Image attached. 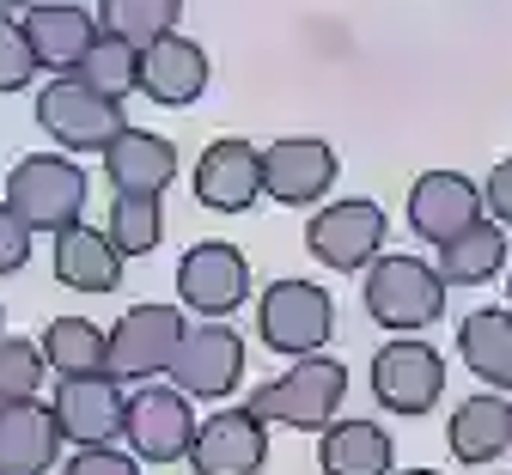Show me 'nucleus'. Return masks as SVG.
<instances>
[{
  "mask_svg": "<svg viewBox=\"0 0 512 475\" xmlns=\"http://www.w3.org/2000/svg\"><path fill=\"white\" fill-rule=\"evenodd\" d=\"M342 396H348V366L324 360V354H305L287 366V378L256 384L244 409L256 421H275V427H299V433H324L342 415Z\"/></svg>",
  "mask_w": 512,
  "mask_h": 475,
  "instance_id": "nucleus-1",
  "label": "nucleus"
},
{
  "mask_svg": "<svg viewBox=\"0 0 512 475\" xmlns=\"http://www.w3.org/2000/svg\"><path fill=\"white\" fill-rule=\"evenodd\" d=\"M7 208L31 226V232H68L86 214V171L61 153H31L7 171Z\"/></svg>",
  "mask_w": 512,
  "mask_h": 475,
  "instance_id": "nucleus-2",
  "label": "nucleus"
},
{
  "mask_svg": "<svg viewBox=\"0 0 512 475\" xmlns=\"http://www.w3.org/2000/svg\"><path fill=\"white\" fill-rule=\"evenodd\" d=\"M366 311L378 329L415 335L427 323H439L445 311V275L421 256H378L366 268Z\"/></svg>",
  "mask_w": 512,
  "mask_h": 475,
  "instance_id": "nucleus-3",
  "label": "nucleus"
},
{
  "mask_svg": "<svg viewBox=\"0 0 512 475\" xmlns=\"http://www.w3.org/2000/svg\"><path fill=\"white\" fill-rule=\"evenodd\" d=\"M256 335L287 360L324 354V342L336 335V299L317 281H275L256 299Z\"/></svg>",
  "mask_w": 512,
  "mask_h": 475,
  "instance_id": "nucleus-4",
  "label": "nucleus"
},
{
  "mask_svg": "<svg viewBox=\"0 0 512 475\" xmlns=\"http://www.w3.org/2000/svg\"><path fill=\"white\" fill-rule=\"evenodd\" d=\"M37 122H43V134L55 147H74V153H104L116 134L128 128L122 122V104L116 98H104V92H92L80 74H55L49 86H43V98H37Z\"/></svg>",
  "mask_w": 512,
  "mask_h": 475,
  "instance_id": "nucleus-5",
  "label": "nucleus"
},
{
  "mask_svg": "<svg viewBox=\"0 0 512 475\" xmlns=\"http://www.w3.org/2000/svg\"><path fill=\"white\" fill-rule=\"evenodd\" d=\"M183 335H189V323H183L177 305H135V311H122L116 329H110V378L147 384V378L171 372Z\"/></svg>",
  "mask_w": 512,
  "mask_h": 475,
  "instance_id": "nucleus-6",
  "label": "nucleus"
},
{
  "mask_svg": "<svg viewBox=\"0 0 512 475\" xmlns=\"http://www.w3.org/2000/svg\"><path fill=\"white\" fill-rule=\"evenodd\" d=\"M305 244H311V256L324 268L354 275V268H372L384 256V244H391V220H384L378 201H330V208L311 214Z\"/></svg>",
  "mask_w": 512,
  "mask_h": 475,
  "instance_id": "nucleus-7",
  "label": "nucleus"
},
{
  "mask_svg": "<svg viewBox=\"0 0 512 475\" xmlns=\"http://www.w3.org/2000/svg\"><path fill=\"white\" fill-rule=\"evenodd\" d=\"M122 439L141 463H177L196 445V421H189V396L177 384H153V390H135L128 396V421H122Z\"/></svg>",
  "mask_w": 512,
  "mask_h": 475,
  "instance_id": "nucleus-8",
  "label": "nucleus"
},
{
  "mask_svg": "<svg viewBox=\"0 0 512 475\" xmlns=\"http://www.w3.org/2000/svg\"><path fill=\"white\" fill-rule=\"evenodd\" d=\"M336 147L317 141V134H287V141L263 147V195H275L281 208H311L336 189Z\"/></svg>",
  "mask_w": 512,
  "mask_h": 475,
  "instance_id": "nucleus-9",
  "label": "nucleus"
},
{
  "mask_svg": "<svg viewBox=\"0 0 512 475\" xmlns=\"http://www.w3.org/2000/svg\"><path fill=\"white\" fill-rule=\"evenodd\" d=\"M49 409H55L61 439H68V445H110V439H122V421H128V390L110 372L61 378Z\"/></svg>",
  "mask_w": 512,
  "mask_h": 475,
  "instance_id": "nucleus-10",
  "label": "nucleus"
},
{
  "mask_svg": "<svg viewBox=\"0 0 512 475\" xmlns=\"http://www.w3.org/2000/svg\"><path fill=\"white\" fill-rule=\"evenodd\" d=\"M177 299L189 311H202V317L238 311L250 299V262H244V250L238 244H220V238L196 244V250L177 262Z\"/></svg>",
  "mask_w": 512,
  "mask_h": 475,
  "instance_id": "nucleus-11",
  "label": "nucleus"
},
{
  "mask_svg": "<svg viewBox=\"0 0 512 475\" xmlns=\"http://www.w3.org/2000/svg\"><path fill=\"white\" fill-rule=\"evenodd\" d=\"M445 390V360L433 342H384L372 360V396L391 415H427Z\"/></svg>",
  "mask_w": 512,
  "mask_h": 475,
  "instance_id": "nucleus-12",
  "label": "nucleus"
},
{
  "mask_svg": "<svg viewBox=\"0 0 512 475\" xmlns=\"http://www.w3.org/2000/svg\"><path fill=\"white\" fill-rule=\"evenodd\" d=\"M244 378V342H238V329L226 323H202V329H189L183 335V348L171 360V384L183 396H202V402H220L232 396Z\"/></svg>",
  "mask_w": 512,
  "mask_h": 475,
  "instance_id": "nucleus-13",
  "label": "nucleus"
},
{
  "mask_svg": "<svg viewBox=\"0 0 512 475\" xmlns=\"http://www.w3.org/2000/svg\"><path fill=\"white\" fill-rule=\"evenodd\" d=\"M269 421H256L250 409H220L196 427L189 445V469L196 475H256L269 463Z\"/></svg>",
  "mask_w": 512,
  "mask_h": 475,
  "instance_id": "nucleus-14",
  "label": "nucleus"
},
{
  "mask_svg": "<svg viewBox=\"0 0 512 475\" xmlns=\"http://www.w3.org/2000/svg\"><path fill=\"white\" fill-rule=\"evenodd\" d=\"M482 208H488V201H482V189L464 171H427L409 189V226L427 244H452L458 232H470L482 220Z\"/></svg>",
  "mask_w": 512,
  "mask_h": 475,
  "instance_id": "nucleus-15",
  "label": "nucleus"
},
{
  "mask_svg": "<svg viewBox=\"0 0 512 475\" xmlns=\"http://www.w3.org/2000/svg\"><path fill=\"white\" fill-rule=\"evenodd\" d=\"M61 445H68L61 439V421L37 396L0 402V475H49Z\"/></svg>",
  "mask_w": 512,
  "mask_h": 475,
  "instance_id": "nucleus-16",
  "label": "nucleus"
},
{
  "mask_svg": "<svg viewBox=\"0 0 512 475\" xmlns=\"http://www.w3.org/2000/svg\"><path fill=\"white\" fill-rule=\"evenodd\" d=\"M141 92L153 104H171V110L177 104H196L208 92V49L196 37H183V31L147 43L141 49Z\"/></svg>",
  "mask_w": 512,
  "mask_h": 475,
  "instance_id": "nucleus-17",
  "label": "nucleus"
},
{
  "mask_svg": "<svg viewBox=\"0 0 512 475\" xmlns=\"http://www.w3.org/2000/svg\"><path fill=\"white\" fill-rule=\"evenodd\" d=\"M263 195V153L250 141H214L196 165V201L214 214H244Z\"/></svg>",
  "mask_w": 512,
  "mask_h": 475,
  "instance_id": "nucleus-18",
  "label": "nucleus"
},
{
  "mask_svg": "<svg viewBox=\"0 0 512 475\" xmlns=\"http://www.w3.org/2000/svg\"><path fill=\"white\" fill-rule=\"evenodd\" d=\"M49 262H55V281L68 287V293H116L128 256L110 244V232H98V226L80 220V226H68V232H55Z\"/></svg>",
  "mask_w": 512,
  "mask_h": 475,
  "instance_id": "nucleus-19",
  "label": "nucleus"
},
{
  "mask_svg": "<svg viewBox=\"0 0 512 475\" xmlns=\"http://www.w3.org/2000/svg\"><path fill=\"white\" fill-rule=\"evenodd\" d=\"M104 177H110L116 195H159L177 177V147L165 141V134L122 128L116 141L104 147Z\"/></svg>",
  "mask_w": 512,
  "mask_h": 475,
  "instance_id": "nucleus-20",
  "label": "nucleus"
},
{
  "mask_svg": "<svg viewBox=\"0 0 512 475\" xmlns=\"http://www.w3.org/2000/svg\"><path fill=\"white\" fill-rule=\"evenodd\" d=\"M19 25H25L31 49H37V67H55V74H80V61L104 37V25L86 7H49V0H43V7H31Z\"/></svg>",
  "mask_w": 512,
  "mask_h": 475,
  "instance_id": "nucleus-21",
  "label": "nucleus"
},
{
  "mask_svg": "<svg viewBox=\"0 0 512 475\" xmlns=\"http://www.w3.org/2000/svg\"><path fill=\"white\" fill-rule=\"evenodd\" d=\"M445 439H452V457L458 463H494V457H506L512 451V402L500 396V390H482V396H470V402H458V415H452V427H445Z\"/></svg>",
  "mask_w": 512,
  "mask_h": 475,
  "instance_id": "nucleus-22",
  "label": "nucleus"
},
{
  "mask_svg": "<svg viewBox=\"0 0 512 475\" xmlns=\"http://www.w3.org/2000/svg\"><path fill=\"white\" fill-rule=\"evenodd\" d=\"M317 463L324 475H391L397 469V439L378 421H330L317 439Z\"/></svg>",
  "mask_w": 512,
  "mask_h": 475,
  "instance_id": "nucleus-23",
  "label": "nucleus"
},
{
  "mask_svg": "<svg viewBox=\"0 0 512 475\" xmlns=\"http://www.w3.org/2000/svg\"><path fill=\"white\" fill-rule=\"evenodd\" d=\"M458 354L488 390H512V305L506 311H470L458 329Z\"/></svg>",
  "mask_w": 512,
  "mask_h": 475,
  "instance_id": "nucleus-24",
  "label": "nucleus"
},
{
  "mask_svg": "<svg viewBox=\"0 0 512 475\" xmlns=\"http://www.w3.org/2000/svg\"><path fill=\"white\" fill-rule=\"evenodd\" d=\"M43 360L61 378H92L110 372V329H98L92 317H55L43 329Z\"/></svg>",
  "mask_w": 512,
  "mask_h": 475,
  "instance_id": "nucleus-25",
  "label": "nucleus"
},
{
  "mask_svg": "<svg viewBox=\"0 0 512 475\" xmlns=\"http://www.w3.org/2000/svg\"><path fill=\"white\" fill-rule=\"evenodd\" d=\"M506 268V232L500 220H476L470 232H458L452 244H439V275L445 287H482Z\"/></svg>",
  "mask_w": 512,
  "mask_h": 475,
  "instance_id": "nucleus-26",
  "label": "nucleus"
},
{
  "mask_svg": "<svg viewBox=\"0 0 512 475\" xmlns=\"http://www.w3.org/2000/svg\"><path fill=\"white\" fill-rule=\"evenodd\" d=\"M177 19H183V0H98L104 37H122V43H135V49L171 37Z\"/></svg>",
  "mask_w": 512,
  "mask_h": 475,
  "instance_id": "nucleus-27",
  "label": "nucleus"
},
{
  "mask_svg": "<svg viewBox=\"0 0 512 475\" xmlns=\"http://www.w3.org/2000/svg\"><path fill=\"white\" fill-rule=\"evenodd\" d=\"M110 244L122 256H153L159 238H165V208H159V195H116L110 201Z\"/></svg>",
  "mask_w": 512,
  "mask_h": 475,
  "instance_id": "nucleus-28",
  "label": "nucleus"
},
{
  "mask_svg": "<svg viewBox=\"0 0 512 475\" xmlns=\"http://www.w3.org/2000/svg\"><path fill=\"white\" fill-rule=\"evenodd\" d=\"M80 80L92 86V92H104V98H128L141 86V49L135 43H122V37H98L92 43V55L80 61Z\"/></svg>",
  "mask_w": 512,
  "mask_h": 475,
  "instance_id": "nucleus-29",
  "label": "nucleus"
},
{
  "mask_svg": "<svg viewBox=\"0 0 512 475\" xmlns=\"http://www.w3.org/2000/svg\"><path fill=\"white\" fill-rule=\"evenodd\" d=\"M43 348L37 342H13V335H0V402H25L37 396L43 384Z\"/></svg>",
  "mask_w": 512,
  "mask_h": 475,
  "instance_id": "nucleus-30",
  "label": "nucleus"
},
{
  "mask_svg": "<svg viewBox=\"0 0 512 475\" xmlns=\"http://www.w3.org/2000/svg\"><path fill=\"white\" fill-rule=\"evenodd\" d=\"M31 74H37V49L25 37V25L0 19V92H25Z\"/></svg>",
  "mask_w": 512,
  "mask_h": 475,
  "instance_id": "nucleus-31",
  "label": "nucleus"
},
{
  "mask_svg": "<svg viewBox=\"0 0 512 475\" xmlns=\"http://www.w3.org/2000/svg\"><path fill=\"white\" fill-rule=\"evenodd\" d=\"M61 475H141V457L135 451H110V445H80Z\"/></svg>",
  "mask_w": 512,
  "mask_h": 475,
  "instance_id": "nucleus-32",
  "label": "nucleus"
},
{
  "mask_svg": "<svg viewBox=\"0 0 512 475\" xmlns=\"http://www.w3.org/2000/svg\"><path fill=\"white\" fill-rule=\"evenodd\" d=\"M31 238L37 232L7 208V201H0V275H19V268L31 262Z\"/></svg>",
  "mask_w": 512,
  "mask_h": 475,
  "instance_id": "nucleus-33",
  "label": "nucleus"
},
{
  "mask_svg": "<svg viewBox=\"0 0 512 475\" xmlns=\"http://www.w3.org/2000/svg\"><path fill=\"white\" fill-rule=\"evenodd\" d=\"M482 201H488V214H494L500 226H512V159H500V165L488 171V183H482Z\"/></svg>",
  "mask_w": 512,
  "mask_h": 475,
  "instance_id": "nucleus-34",
  "label": "nucleus"
},
{
  "mask_svg": "<svg viewBox=\"0 0 512 475\" xmlns=\"http://www.w3.org/2000/svg\"><path fill=\"white\" fill-rule=\"evenodd\" d=\"M31 7H43V0H0V19H13V13H31Z\"/></svg>",
  "mask_w": 512,
  "mask_h": 475,
  "instance_id": "nucleus-35",
  "label": "nucleus"
},
{
  "mask_svg": "<svg viewBox=\"0 0 512 475\" xmlns=\"http://www.w3.org/2000/svg\"><path fill=\"white\" fill-rule=\"evenodd\" d=\"M391 475H439V469H391Z\"/></svg>",
  "mask_w": 512,
  "mask_h": 475,
  "instance_id": "nucleus-36",
  "label": "nucleus"
},
{
  "mask_svg": "<svg viewBox=\"0 0 512 475\" xmlns=\"http://www.w3.org/2000/svg\"><path fill=\"white\" fill-rule=\"evenodd\" d=\"M506 305H512V275H506Z\"/></svg>",
  "mask_w": 512,
  "mask_h": 475,
  "instance_id": "nucleus-37",
  "label": "nucleus"
},
{
  "mask_svg": "<svg viewBox=\"0 0 512 475\" xmlns=\"http://www.w3.org/2000/svg\"><path fill=\"white\" fill-rule=\"evenodd\" d=\"M0 329H7V317H0Z\"/></svg>",
  "mask_w": 512,
  "mask_h": 475,
  "instance_id": "nucleus-38",
  "label": "nucleus"
}]
</instances>
